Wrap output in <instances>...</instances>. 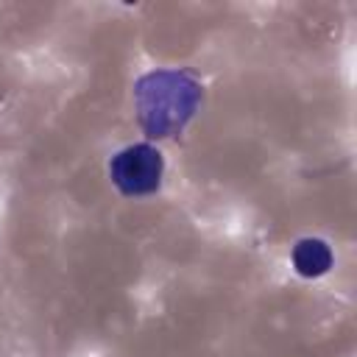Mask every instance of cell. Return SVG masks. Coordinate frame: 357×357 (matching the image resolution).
Returning a JSON list of instances; mask_svg holds the SVG:
<instances>
[{"label":"cell","instance_id":"obj_1","mask_svg":"<svg viewBox=\"0 0 357 357\" xmlns=\"http://www.w3.org/2000/svg\"><path fill=\"white\" fill-rule=\"evenodd\" d=\"M114 181L126 190V192H148L159 184V173H162V159L153 148L148 145H137L123 151L114 159Z\"/></svg>","mask_w":357,"mask_h":357},{"label":"cell","instance_id":"obj_2","mask_svg":"<svg viewBox=\"0 0 357 357\" xmlns=\"http://www.w3.org/2000/svg\"><path fill=\"white\" fill-rule=\"evenodd\" d=\"M296 265L301 273H321L329 265V251L324 243H301L296 251Z\"/></svg>","mask_w":357,"mask_h":357}]
</instances>
